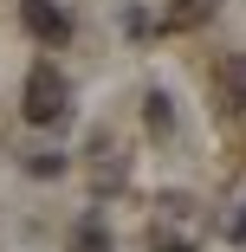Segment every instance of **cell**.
Segmentation results:
<instances>
[{
    "label": "cell",
    "instance_id": "52a82bcc",
    "mask_svg": "<svg viewBox=\"0 0 246 252\" xmlns=\"http://www.w3.org/2000/svg\"><path fill=\"white\" fill-rule=\"evenodd\" d=\"M142 123H149L156 136H169V129H175V110H169V97H162V91L142 97Z\"/></svg>",
    "mask_w": 246,
    "mask_h": 252
},
{
    "label": "cell",
    "instance_id": "277c9868",
    "mask_svg": "<svg viewBox=\"0 0 246 252\" xmlns=\"http://www.w3.org/2000/svg\"><path fill=\"white\" fill-rule=\"evenodd\" d=\"M214 84H220V97H227L233 110H246V52H227L220 71H214Z\"/></svg>",
    "mask_w": 246,
    "mask_h": 252
},
{
    "label": "cell",
    "instance_id": "5b68a950",
    "mask_svg": "<svg viewBox=\"0 0 246 252\" xmlns=\"http://www.w3.org/2000/svg\"><path fill=\"white\" fill-rule=\"evenodd\" d=\"M71 252H110V226L97 220V214H84L78 233H71Z\"/></svg>",
    "mask_w": 246,
    "mask_h": 252
},
{
    "label": "cell",
    "instance_id": "8992f818",
    "mask_svg": "<svg viewBox=\"0 0 246 252\" xmlns=\"http://www.w3.org/2000/svg\"><path fill=\"white\" fill-rule=\"evenodd\" d=\"M214 7H220V0H175V7H169V26H175V32H188V26L214 20Z\"/></svg>",
    "mask_w": 246,
    "mask_h": 252
},
{
    "label": "cell",
    "instance_id": "ba28073f",
    "mask_svg": "<svg viewBox=\"0 0 246 252\" xmlns=\"http://www.w3.org/2000/svg\"><path fill=\"white\" fill-rule=\"evenodd\" d=\"M227 239H233V246H246V207H240V214L227 220Z\"/></svg>",
    "mask_w": 246,
    "mask_h": 252
},
{
    "label": "cell",
    "instance_id": "6da1fadb",
    "mask_svg": "<svg viewBox=\"0 0 246 252\" xmlns=\"http://www.w3.org/2000/svg\"><path fill=\"white\" fill-rule=\"evenodd\" d=\"M20 110H26V123H39V129L65 123V110H71L65 71H59V65H33V71H26V91H20Z\"/></svg>",
    "mask_w": 246,
    "mask_h": 252
},
{
    "label": "cell",
    "instance_id": "7a4b0ae2",
    "mask_svg": "<svg viewBox=\"0 0 246 252\" xmlns=\"http://www.w3.org/2000/svg\"><path fill=\"white\" fill-rule=\"evenodd\" d=\"M20 26L39 39V45H65L71 39V13L59 0H20Z\"/></svg>",
    "mask_w": 246,
    "mask_h": 252
},
{
    "label": "cell",
    "instance_id": "3957f363",
    "mask_svg": "<svg viewBox=\"0 0 246 252\" xmlns=\"http://www.w3.org/2000/svg\"><path fill=\"white\" fill-rule=\"evenodd\" d=\"M91 181H97V188H123V149H117L110 136L91 142Z\"/></svg>",
    "mask_w": 246,
    "mask_h": 252
}]
</instances>
